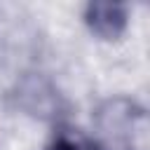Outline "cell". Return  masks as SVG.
<instances>
[{"label": "cell", "mask_w": 150, "mask_h": 150, "mask_svg": "<svg viewBox=\"0 0 150 150\" xmlns=\"http://www.w3.org/2000/svg\"><path fill=\"white\" fill-rule=\"evenodd\" d=\"M49 150H101V148L96 145V141L73 136V134H59Z\"/></svg>", "instance_id": "cell-3"}, {"label": "cell", "mask_w": 150, "mask_h": 150, "mask_svg": "<svg viewBox=\"0 0 150 150\" xmlns=\"http://www.w3.org/2000/svg\"><path fill=\"white\" fill-rule=\"evenodd\" d=\"M82 19L96 38L115 40L127 30L129 9H127V5H117V2H89L84 7Z\"/></svg>", "instance_id": "cell-2"}, {"label": "cell", "mask_w": 150, "mask_h": 150, "mask_svg": "<svg viewBox=\"0 0 150 150\" xmlns=\"http://www.w3.org/2000/svg\"><path fill=\"white\" fill-rule=\"evenodd\" d=\"M94 127V141L101 150H141L145 141V110L127 96H115L96 108Z\"/></svg>", "instance_id": "cell-1"}]
</instances>
